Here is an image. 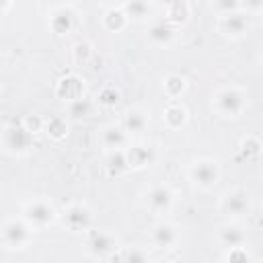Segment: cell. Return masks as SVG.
Wrapping results in <instances>:
<instances>
[{"label": "cell", "mask_w": 263, "mask_h": 263, "mask_svg": "<svg viewBox=\"0 0 263 263\" xmlns=\"http://www.w3.org/2000/svg\"><path fill=\"white\" fill-rule=\"evenodd\" d=\"M212 109L222 119H238L249 109L247 90L236 84H224L212 95Z\"/></svg>", "instance_id": "6da1fadb"}, {"label": "cell", "mask_w": 263, "mask_h": 263, "mask_svg": "<svg viewBox=\"0 0 263 263\" xmlns=\"http://www.w3.org/2000/svg\"><path fill=\"white\" fill-rule=\"evenodd\" d=\"M187 181L199 189V191H212L222 175V166L218 158L212 156H197L193 160H189L187 164Z\"/></svg>", "instance_id": "7a4b0ae2"}, {"label": "cell", "mask_w": 263, "mask_h": 263, "mask_svg": "<svg viewBox=\"0 0 263 263\" xmlns=\"http://www.w3.org/2000/svg\"><path fill=\"white\" fill-rule=\"evenodd\" d=\"M0 144H2L4 154L14 156V158H21V156H27V154L33 152L35 136L23 123L10 121V123H4V127H2Z\"/></svg>", "instance_id": "3957f363"}, {"label": "cell", "mask_w": 263, "mask_h": 263, "mask_svg": "<svg viewBox=\"0 0 263 263\" xmlns=\"http://www.w3.org/2000/svg\"><path fill=\"white\" fill-rule=\"evenodd\" d=\"M21 216L35 228V230H45L49 226H53L60 218L58 208L53 205V201L49 197H31L23 203L21 208Z\"/></svg>", "instance_id": "277c9868"}, {"label": "cell", "mask_w": 263, "mask_h": 263, "mask_svg": "<svg viewBox=\"0 0 263 263\" xmlns=\"http://www.w3.org/2000/svg\"><path fill=\"white\" fill-rule=\"evenodd\" d=\"M33 232H35V228L23 216L6 218L0 228L2 247L6 251H23L33 242Z\"/></svg>", "instance_id": "5b68a950"}, {"label": "cell", "mask_w": 263, "mask_h": 263, "mask_svg": "<svg viewBox=\"0 0 263 263\" xmlns=\"http://www.w3.org/2000/svg\"><path fill=\"white\" fill-rule=\"evenodd\" d=\"M218 212L226 220H242L251 216L253 212V197L242 187H230L226 189L218 199Z\"/></svg>", "instance_id": "8992f818"}, {"label": "cell", "mask_w": 263, "mask_h": 263, "mask_svg": "<svg viewBox=\"0 0 263 263\" xmlns=\"http://www.w3.org/2000/svg\"><path fill=\"white\" fill-rule=\"evenodd\" d=\"M140 201L144 205V210H148L152 216H166L173 205H175V191L171 185L166 183H152L148 187H144Z\"/></svg>", "instance_id": "52a82bcc"}, {"label": "cell", "mask_w": 263, "mask_h": 263, "mask_svg": "<svg viewBox=\"0 0 263 263\" xmlns=\"http://www.w3.org/2000/svg\"><path fill=\"white\" fill-rule=\"evenodd\" d=\"M84 249L95 259H113L121 245L113 232L105 228H92L84 234Z\"/></svg>", "instance_id": "ba28073f"}, {"label": "cell", "mask_w": 263, "mask_h": 263, "mask_svg": "<svg viewBox=\"0 0 263 263\" xmlns=\"http://www.w3.org/2000/svg\"><path fill=\"white\" fill-rule=\"evenodd\" d=\"M60 220L74 234H80V232L86 234L88 230L95 228V214H92L90 205L84 203V201H72V203H68L64 208V212L60 214Z\"/></svg>", "instance_id": "9c48e42d"}, {"label": "cell", "mask_w": 263, "mask_h": 263, "mask_svg": "<svg viewBox=\"0 0 263 263\" xmlns=\"http://www.w3.org/2000/svg\"><path fill=\"white\" fill-rule=\"evenodd\" d=\"M148 240H150V247L156 251H173L181 242V230L177 224L168 220H158L148 230Z\"/></svg>", "instance_id": "30bf717a"}, {"label": "cell", "mask_w": 263, "mask_h": 263, "mask_svg": "<svg viewBox=\"0 0 263 263\" xmlns=\"http://www.w3.org/2000/svg\"><path fill=\"white\" fill-rule=\"evenodd\" d=\"M76 27V10L72 4H53L47 10V29L55 37H66Z\"/></svg>", "instance_id": "8fae6325"}, {"label": "cell", "mask_w": 263, "mask_h": 263, "mask_svg": "<svg viewBox=\"0 0 263 263\" xmlns=\"http://www.w3.org/2000/svg\"><path fill=\"white\" fill-rule=\"evenodd\" d=\"M249 16L251 14H247L245 10L218 16V31H220V35L230 39V41L245 39L249 35V31H251V18Z\"/></svg>", "instance_id": "7c38bea8"}, {"label": "cell", "mask_w": 263, "mask_h": 263, "mask_svg": "<svg viewBox=\"0 0 263 263\" xmlns=\"http://www.w3.org/2000/svg\"><path fill=\"white\" fill-rule=\"evenodd\" d=\"M216 242L220 247L228 249H238V247H247L249 242V234L247 228L236 222V220H226L216 228Z\"/></svg>", "instance_id": "4fadbf2b"}, {"label": "cell", "mask_w": 263, "mask_h": 263, "mask_svg": "<svg viewBox=\"0 0 263 263\" xmlns=\"http://www.w3.org/2000/svg\"><path fill=\"white\" fill-rule=\"evenodd\" d=\"M125 154H127V162H129V171H144V168H150L156 158H158V152L152 144L148 142H142V140H136L132 142L127 148H125Z\"/></svg>", "instance_id": "5bb4252c"}, {"label": "cell", "mask_w": 263, "mask_h": 263, "mask_svg": "<svg viewBox=\"0 0 263 263\" xmlns=\"http://www.w3.org/2000/svg\"><path fill=\"white\" fill-rule=\"evenodd\" d=\"M119 125L125 129V134L132 138V140H142L150 127V117L144 109L140 107H129L123 111L121 115V121Z\"/></svg>", "instance_id": "9a60e30c"}, {"label": "cell", "mask_w": 263, "mask_h": 263, "mask_svg": "<svg viewBox=\"0 0 263 263\" xmlns=\"http://www.w3.org/2000/svg\"><path fill=\"white\" fill-rule=\"evenodd\" d=\"M134 140L125 134V129L119 123H105L99 129V144L105 152H113V150H125Z\"/></svg>", "instance_id": "2e32d148"}, {"label": "cell", "mask_w": 263, "mask_h": 263, "mask_svg": "<svg viewBox=\"0 0 263 263\" xmlns=\"http://www.w3.org/2000/svg\"><path fill=\"white\" fill-rule=\"evenodd\" d=\"M146 39L150 41V45L154 47H171L177 41V29L173 25H168L162 16L160 18H152L146 27Z\"/></svg>", "instance_id": "e0dca14e"}, {"label": "cell", "mask_w": 263, "mask_h": 263, "mask_svg": "<svg viewBox=\"0 0 263 263\" xmlns=\"http://www.w3.org/2000/svg\"><path fill=\"white\" fill-rule=\"evenodd\" d=\"M55 97L64 103H74L86 97V82L78 74H66L55 82Z\"/></svg>", "instance_id": "ac0fdd59"}, {"label": "cell", "mask_w": 263, "mask_h": 263, "mask_svg": "<svg viewBox=\"0 0 263 263\" xmlns=\"http://www.w3.org/2000/svg\"><path fill=\"white\" fill-rule=\"evenodd\" d=\"M162 10H164V16H162V18H164L168 25H173L175 29L187 25L189 18H191V4L185 2V0L166 2V4L162 6Z\"/></svg>", "instance_id": "d6986e66"}, {"label": "cell", "mask_w": 263, "mask_h": 263, "mask_svg": "<svg viewBox=\"0 0 263 263\" xmlns=\"http://www.w3.org/2000/svg\"><path fill=\"white\" fill-rule=\"evenodd\" d=\"M187 121H189V111L181 101H171L162 109V123L168 129H181L187 125Z\"/></svg>", "instance_id": "ffe728a7"}, {"label": "cell", "mask_w": 263, "mask_h": 263, "mask_svg": "<svg viewBox=\"0 0 263 263\" xmlns=\"http://www.w3.org/2000/svg\"><path fill=\"white\" fill-rule=\"evenodd\" d=\"M121 8L125 10L127 18L136 21V23H146V21H152L156 16V4H152V2H142V0L123 2Z\"/></svg>", "instance_id": "44dd1931"}, {"label": "cell", "mask_w": 263, "mask_h": 263, "mask_svg": "<svg viewBox=\"0 0 263 263\" xmlns=\"http://www.w3.org/2000/svg\"><path fill=\"white\" fill-rule=\"evenodd\" d=\"M101 23H103V29L109 31V33H119L123 31L127 25H129V18L125 14V10L121 8V4L117 6H109L103 16H101Z\"/></svg>", "instance_id": "7402d4cb"}, {"label": "cell", "mask_w": 263, "mask_h": 263, "mask_svg": "<svg viewBox=\"0 0 263 263\" xmlns=\"http://www.w3.org/2000/svg\"><path fill=\"white\" fill-rule=\"evenodd\" d=\"M160 88L171 101H179L187 92V78L177 72H171L160 80Z\"/></svg>", "instance_id": "603a6c76"}, {"label": "cell", "mask_w": 263, "mask_h": 263, "mask_svg": "<svg viewBox=\"0 0 263 263\" xmlns=\"http://www.w3.org/2000/svg\"><path fill=\"white\" fill-rule=\"evenodd\" d=\"M105 171L109 177H121L129 171V162H127V154L125 150H113V152H105Z\"/></svg>", "instance_id": "cb8c5ba5"}, {"label": "cell", "mask_w": 263, "mask_h": 263, "mask_svg": "<svg viewBox=\"0 0 263 263\" xmlns=\"http://www.w3.org/2000/svg\"><path fill=\"white\" fill-rule=\"evenodd\" d=\"M115 263H152L154 259L150 257V253L144 247L138 245H129V247H121L117 251V255L113 257Z\"/></svg>", "instance_id": "d4e9b609"}, {"label": "cell", "mask_w": 263, "mask_h": 263, "mask_svg": "<svg viewBox=\"0 0 263 263\" xmlns=\"http://www.w3.org/2000/svg\"><path fill=\"white\" fill-rule=\"evenodd\" d=\"M43 134L53 140V142H62L68 138V119L64 115H51L45 119V127Z\"/></svg>", "instance_id": "484cf974"}, {"label": "cell", "mask_w": 263, "mask_h": 263, "mask_svg": "<svg viewBox=\"0 0 263 263\" xmlns=\"http://www.w3.org/2000/svg\"><path fill=\"white\" fill-rule=\"evenodd\" d=\"M95 107H97V103H95L92 99L82 97V99H78V101H74V103H68V113H70V117H74V119H86V117L92 115Z\"/></svg>", "instance_id": "4316f807"}, {"label": "cell", "mask_w": 263, "mask_h": 263, "mask_svg": "<svg viewBox=\"0 0 263 263\" xmlns=\"http://www.w3.org/2000/svg\"><path fill=\"white\" fill-rule=\"evenodd\" d=\"M119 97H121V92H119L113 84H107V86H103V88L97 92L95 103L101 105V107H105V109H111V107H115V105L119 103Z\"/></svg>", "instance_id": "83f0119b"}, {"label": "cell", "mask_w": 263, "mask_h": 263, "mask_svg": "<svg viewBox=\"0 0 263 263\" xmlns=\"http://www.w3.org/2000/svg\"><path fill=\"white\" fill-rule=\"evenodd\" d=\"M238 150H240V154L245 158H257L263 152V144H261V140L257 136H245L238 142Z\"/></svg>", "instance_id": "f1b7e54d"}, {"label": "cell", "mask_w": 263, "mask_h": 263, "mask_svg": "<svg viewBox=\"0 0 263 263\" xmlns=\"http://www.w3.org/2000/svg\"><path fill=\"white\" fill-rule=\"evenodd\" d=\"M224 263H253V257H251V253H249L247 247L228 249L224 253Z\"/></svg>", "instance_id": "f546056e"}, {"label": "cell", "mask_w": 263, "mask_h": 263, "mask_svg": "<svg viewBox=\"0 0 263 263\" xmlns=\"http://www.w3.org/2000/svg\"><path fill=\"white\" fill-rule=\"evenodd\" d=\"M72 58L76 64H86L92 58V45L88 41H78L72 47Z\"/></svg>", "instance_id": "4dcf8cb0"}, {"label": "cell", "mask_w": 263, "mask_h": 263, "mask_svg": "<svg viewBox=\"0 0 263 263\" xmlns=\"http://www.w3.org/2000/svg\"><path fill=\"white\" fill-rule=\"evenodd\" d=\"M212 10H216L218 16H224V14L242 10V2H236V0H218V2L212 4Z\"/></svg>", "instance_id": "1f68e13d"}, {"label": "cell", "mask_w": 263, "mask_h": 263, "mask_svg": "<svg viewBox=\"0 0 263 263\" xmlns=\"http://www.w3.org/2000/svg\"><path fill=\"white\" fill-rule=\"evenodd\" d=\"M21 123H23L33 136L39 134V132H43V127H45V119H43L41 115H37V113H29V115H25Z\"/></svg>", "instance_id": "d6a6232c"}, {"label": "cell", "mask_w": 263, "mask_h": 263, "mask_svg": "<svg viewBox=\"0 0 263 263\" xmlns=\"http://www.w3.org/2000/svg\"><path fill=\"white\" fill-rule=\"evenodd\" d=\"M242 10L247 14H263V0H259V2H242Z\"/></svg>", "instance_id": "836d02e7"}, {"label": "cell", "mask_w": 263, "mask_h": 263, "mask_svg": "<svg viewBox=\"0 0 263 263\" xmlns=\"http://www.w3.org/2000/svg\"><path fill=\"white\" fill-rule=\"evenodd\" d=\"M152 263H173L171 259H166V257H158V259H154Z\"/></svg>", "instance_id": "e575fe53"}, {"label": "cell", "mask_w": 263, "mask_h": 263, "mask_svg": "<svg viewBox=\"0 0 263 263\" xmlns=\"http://www.w3.org/2000/svg\"><path fill=\"white\" fill-rule=\"evenodd\" d=\"M259 62H261V66H263V51L259 53Z\"/></svg>", "instance_id": "d590c367"}, {"label": "cell", "mask_w": 263, "mask_h": 263, "mask_svg": "<svg viewBox=\"0 0 263 263\" xmlns=\"http://www.w3.org/2000/svg\"><path fill=\"white\" fill-rule=\"evenodd\" d=\"M261 208H263V203H261Z\"/></svg>", "instance_id": "8d00e7d4"}]
</instances>
